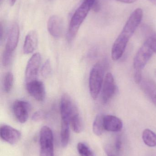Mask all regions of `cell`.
Wrapping results in <instances>:
<instances>
[{"label":"cell","instance_id":"1","mask_svg":"<svg viewBox=\"0 0 156 156\" xmlns=\"http://www.w3.org/2000/svg\"><path fill=\"white\" fill-rule=\"evenodd\" d=\"M143 15V9L140 8L136 9L131 14L122 31L113 45L111 49L113 60L117 61L122 56L129 40L141 23Z\"/></svg>","mask_w":156,"mask_h":156},{"label":"cell","instance_id":"2","mask_svg":"<svg viewBox=\"0 0 156 156\" xmlns=\"http://www.w3.org/2000/svg\"><path fill=\"white\" fill-rule=\"evenodd\" d=\"M96 0H84L73 14L69 26L67 34L68 41H72L76 37L83 21L87 17Z\"/></svg>","mask_w":156,"mask_h":156},{"label":"cell","instance_id":"3","mask_svg":"<svg viewBox=\"0 0 156 156\" xmlns=\"http://www.w3.org/2000/svg\"><path fill=\"white\" fill-rule=\"evenodd\" d=\"M104 65L101 62L96 63L92 68L89 77V88L93 100L97 99L101 90L104 78Z\"/></svg>","mask_w":156,"mask_h":156},{"label":"cell","instance_id":"4","mask_svg":"<svg viewBox=\"0 0 156 156\" xmlns=\"http://www.w3.org/2000/svg\"><path fill=\"white\" fill-rule=\"evenodd\" d=\"M53 142L52 130L48 126L42 127L39 134L40 156H54Z\"/></svg>","mask_w":156,"mask_h":156},{"label":"cell","instance_id":"5","mask_svg":"<svg viewBox=\"0 0 156 156\" xmlns=\"http://www.w3.org/2000/svg\"><path fill=\"white\" fill-rule=\"evenodd\" d=\"M154 53L149 44L147 41H145L134 58V71H142L152 58Z\"/></svg>","mask_w":156,"mask_h":156},{"label":"cell","instance_id":"6","mask_svg":"<svg viewBox=\"0 0 156 156\" xmlns=\"http://www.w3.org/2000/svg\"><path fill=\"white\" fill-rule=\"evenodd\" d=\"M61 121L69 123L71 119L80 114L77 105L68 94H65L61 97L60 105Z\"/></svg>","mask_w":156,"mask_h":156},{"label":"cell","instance_id":"7","mask_svg":"<svg viewBox=\"0 0 156 156\" xmlns=\"http://www.w3.org/2000/svg\"><path fill=\"white\" fill-rule=\"evenodd\" d=\"M117 88L114 77L111 73H108L104 76L102 87V101L104 104L109 102L115 95Z\"/></svg>","mask_w":156,"mask_h":156},{"label":"cell","instance_id":"8","mask_svg":"<svg viewBox=\"0 0 156 156\" xmlns=\"http://www.w3.org/2000/svg\"><path fill=\"white\" fill-rule=\"evenodd\" d=\"M41 62V55L36 53L32 55L26 67L25 80L26 83L36 80Z\"/></svg>","mask_w":156,"mask_h":156},{"label":"cell","instance_id":"9","mask_svg":"<svg viewBox=\"0 0 156 156\" xmlns=\"http://www.w3.org/2000/svg\"><path fill=\"white\" fill-rule=\"evenodd\" d=\"M30 109V104L26 101L17 100L13 104L14 114L21 123H24L27 121Z\"/></svg>","mask_w":156,"mask_h":156},{"label":"cell","instance_id":"10","mask_svg":"<svg viewBox=\"0 0 156 156\" xmlns=\"http://www.w3.org/2000/svg\"><path fill=\"white\" fill-rule=\"evenodd\" d=\"M26 88L29 94L36 101H42L45 100V89L44 83L41 81L35 80L27 83Z\"/></svg>","mask_w":156,"mask_h":156},{"label":"cell","instance_id":"11","mask_svg":"<svg viewBox=\"0 0 156 156\" xmlns=\"http://www.w3.org/2000/svg\"><path fill=\"white\" fill-rule=\"evenodd\" d=\"M19 37V27L16 23H13L10 26L7 32L5 50L13 53L18 44Z\"/></svg>","mask_w":156,"mask_h":156},{"label":"cell","instance_id":"12","mask_svg":"<svg viewBox=\"0 0 156 156\" xmlns=\"http://www.w3.org/2000/svg\"><path fill=\"white\" fill-rule=\"evenodd\" d=\"M0 136L2 140L11 145L15 144L21 137L20 132L10 126L4 125L0 129Z\"/></svg>","mask_w":156,"mask_h":156},{"label":"cell","instance_id":"13","mask_svg":"<svg viewBox=\"0 0 156 156\" xmlns=\"http://www.w3.org/2000/svg\"><path fill=\"white\" fill-rule=\"evenodd\" d=\"M47 28L49 34L53 37H60L63 28V22L61 17L57 15L51 16L48 21Z\"/></svg>","mask_w":156,"mask_h":156},{"label":"cell","instance_id":"14","mask_svg":"<svg viewBox=\"0 0 156 156\" xmlns=\"http://www.w3.org/2000/svg\"><path fill=\"white\" fill-rule=\"evenodd\" d=\"M103 124L104 129L108 132L117 133L121 131L123 128L122 120L117 116L111 115H104Z\"/></svg>","mask_w":156,"mask_h":156},{"label":"cell","instance_id":"15","mask_svg":"<svg viewBox=\"0 0 156 156\" xmlns=\"http://www.w3.org/2000/svg\"><path fill=\"white\" fill-rule=\"evenodd\" d=\"M38 37L37 32L34 30L30 31L27 35L24 42L23 51L26 55L34 52L38 44Z\"/></svg>","mask_w":156,"mask_h":156},{"label":"cell","instance_id":"16","mask_svg":"<svg viewBox=\"0 0 156 156\" xmlns=\"http://www.w3.org/2000/svg\"><path fill=\"white\" fill-rule=\"evenodd\" d=\"M140 85L142 90L156 107V83L151 79H143Z\"/></svg>","mask_w":156,"mask_h":156},{"label":"cell","instance_id":"17","mask_svg":"<svg viewBox=\"0 0 156 156\" xmlns=\"http://www.w3.org/2000/svg\"><path fill=\"white\" fill-rule=\"evenodd\" d=\"M70 123L66 121H61L60 130V141L61 145L65 147L68 144L70 138Z\"/></svg>","mask_w":156,"mask_h":156},{"label":"cell","instance_id":"18","mask_svg":"<svg viewBox=\"0 0 156 156\" xmlns=\"http://www.w3.org/2000/svg\"><path fill=\"white\" fill-rule=\"evenodd\" d=\"M144 143L147 146L153 147H156V134L149 129L144 130L142 135Z\"/></svg>","mask_w":156,"mask_h":156},{"label":"cell","instance_id":"19","mask_svg":"<svg viewBox=\"0 0 156 156\" xmlns=\"http://www.w3.org/2000/svg\"><path fill=\"white\" fill-rule=\"evenodd\" d=\"M143 30L146 34V39L147 41L154 51L156 54V32L148 26H144Z\"/></svg>","mask_w":156,"mask_h":156},{"label":"cell","instance_id":"20","mask_svg":"<svg viewBox=\"0 0 156 156\" xmlns=\"http://www.w3.org/2000/svg\"><path fill=\"white\" fill-rule=\"evenodd\" d=\"M103 117L104 115L100 114L95 117L93 125V131L94 134L100 136L103 133L105 130L103 124Z\"/></svg>","mask_w":156,"mask_h":156},{"label":"cell","instance_id":"21","mask_svg":"<svg viewBox=\"0 0 156 156\" xmlns=\"http://www.w3.org/2000/svg\"><path fill=\"white\" fill-rule=\"evenodd\" d=\"M72 130L75 133H79L82 132L83 129V122L80 114L73 117L70 122Z\"/></svg>","mask_w":156,"mask_h":156},{"label":"cell","instance_id":"22","mask_svg":"<svg viewBox=\"0 0 156 156\" xmlns=\"http://www.w3.org/2000/svg\"><path fill=\"white\" fill-rule=\"evenodd\" d=\"M14 83V76L11 72H7L4 78L3 88L5 91L9 93L11 91Z\"/></svg>","mask_w":156,"mask_h":156},{"label":"cell","instance_id":"23","mask_svg":"<svg viewBox=\"0 0 156 156\" xmlns=\"http://www.w3.org/2000/svg\"><path fill=\"white\" fill-rule=\"evenodd\" d=\"M78 152L81 156H96L94 152L85 144L79 143L77 146Z\"/></svg>","mask_w":156,"mask_h":156},{"label":"cell","instance_id":"24","mask_svg":"<svg viewBox=\"0 0 156 156\" xmlns=\"http://www.w3.org/2000/svg\"><path fill=\"white\" fill-rule=\"evenodd\" d=\"M51 72H52V68H51L50 60L49 59H47L41 68V75L43 77L48 78L51 75Z\"/></svg>","mask_w":156,"mask_h":156},{"label":"cell","instance_id":"25","mask_svg":"<svg viewBox=\"0 0 156 156\" xmlns=\"http://www.w3.org/2000/svg\"><path fill=\"white\" fill-rule=\"evenodd\" d=\"M104 150L107 156H121L120 152L115 149L113 145H106L104 146Z\"/></svg>","mask_w":156,"mask_h":156},{"label":"cell","instance_id":"26","mask_svg":"<svg viewBox=\"0 0 156 156\" xmlns=\"http://www.w3.org/2000/svg\"><path fill=\"white\" fill-rule=\"evenodd\" d=\"M13 54V53L8 52L5 50H4L3 54L2 59V62L4 66H7L10 64Z\"/></svg>","mask_w":156,"mask_h":156},{"label":"cell","instance_id":"27","mask_svg":"<svg viewBox=\"0 0 156 156\" xmlns=\"http://www.w3.org/2000/svg\"><path fill=\"white\" fill-rule=\"evenodd\" d=\"M45 117V113L42 111H38L36 112L32 116V120L35 122L42 121Z\"/></svg>","mask_w":156,"mask_h":156},{"label":"cell","instance_id":"28","mask_svg":"<svg viewBox=\"0 0 156 156\" xmlns=\"http://www.w3.org/2000/svg\"><path fill=\"white\" fill-rule=\"evenodd\" d=\"M134 79L136 84H140L143 80L142 71H134Z\"/></svg>","mask_w":156,"mask_h":156},{"label":"cell","instance_id":"29","mask_svg":"<svg viewBox=\"0 0 156 156\" xmlns=\"http://www.w3.org/2000/svg\"><path fill=\"white\" fill-rule=\"evenodd\" d=\"M122 137L120 136H117L115 139L114 145L113 146L115 149L120 153L122 150Z\"/></svg>","mask_w":156,"mask_h":156},{"label":"cell","instance_id":"30","mask_svg":"<svg viewBox=\"0 0 156 156\" xmlns=\"http://www.w3.org/2000/svg\"><path fill=\"white\" fill-rule=\"evenodd\" d=\"M92 8L95 12H97L100 11V4H99V3L98 2L97 0H96V2H95V3H94Z\"/></svg>","mask_w":156,"mask_h":156},{"label":"cell","instance_id":"31","mask_svg":"<svg viewBox=\"0 0 156 156\" xmlns=\"http://www.w3.org/2000/svg\"><path fill=\"white\" fill-rule=\"evenodd\" d=\"M4 34V28L3 27L2 23V22L0 24V39L1 41H2V40Z\"/></svg>","mask_w":156,"mask_h":156},{"label":"cell","instance_id":"32","mask_svg":"<svg viewBox=\"0 0 156 156\" xmlns=\"http://www.w3.org/2000/svg\"><path fill=\"white\" fill-rule=\"evenodd\" d=\"M116 1L121 2L124 3L130 4L135 2L137 0H116Z\"/></svg>","mask_w":156,"mask_h":156},{"label":"cell","instance_id":"33","mask_svg":"<svg viewBox=\"0 0 156 156\" xmlns=\"http://www.w3.org/2000/svg\"><path fill=\"white\" fill-rule=\"evenodd\" d=\"M16 0H11V5L12 6L13 5H14L15 3L16 2Z\"/></svg>","mask_w":156,"mask_h":156},{"label":"cell","instance_id":"34","mask_svg":"<svg viewBox=\"0 0 156 156\" xmlns=\"http://www.w3.org/2000/svg\"><path fill=\"white\" fill-rule=\"evenodd\" d=\"M150 2L156 5V0H148Z\"/></svg>","mask_w":156,"mask_h":156},{"label":"cell","instance_id":"35","mask_svg":"<svg viewBox=\"0 0 156 156\" xmlns=\"http://www.w3.org/2000/svg\"><path fill=\"white\" fill-rule=\"evenodd\" d=\"M154 74L155 76L156 77V69H155V70L154 71Z\"/></svg>","mask_w":156,"mask_h":156},{"label":"cell","instance_id":"36","mask_svg":"<svg viewBox=\"0 0 156 156\" xmlns=\"http://www.w3.org/2000/svg\"><path fill=\"white\" fill-rule=\"evenodd\" d=\"M3 0H0V3H1V4L2 3V2Z\"/></svg>","mask_w":156,"mask_h":156}]
</instances>
